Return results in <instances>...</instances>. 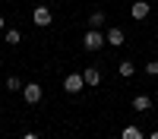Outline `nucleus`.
Instances as JSON below:
<instances>
[{
    "label": "nucleus",
    "instance_id": "obj_7",
    "mask_svg": "<svg viewBox=\"0 0 158 139\" xmlns=\"http://www.w3.org/2000/svg\"><path fill=\"white\" fill-rule=\"evenodd\" d=\"M104 38H108V44H111V47H120V44L127 41L123 29H108V32H104Z\"/></svg>",
    "mask_w": 158,
    "mask_h": 139
},
{
    "label": "nucleus",
    "instance_id": "obj_9",
    "mask_svg": "<svg viewBox=\"0 0 158 139\" xmlns=\"http://www.w3.org/2000/svg\"><path fill=\"white\" fill-rule=\"evenodd\" d=\"M120 139H142V130H139V126H133V123H130V126H123Z\"/></svg>",
    "mask_w": 158,
    "mask_h": 139
},
{
    "label": "nucleus",
    "instance_id": "obj_11",
    "mask_svg": "<svg viewBox=\"0 0 158 139\" xmlns=\"http://www.w3.org/2000/svg\"><path fill=\"white\" fill-rule=\"evenodd\" d=\"M22 88H25V82L19 79V76H10L6 79V92H22Z\"/></svg>",
    "mask_w": 158,
    "mask_h": 139
},
{
    "label": "nucleus",
    "instance_id": "obj_5",
    "mask_svg": "<svg viewBox=\"0 0 158 139\" xmlns=\"http://www.w3.org/2000/svg\"><path fill=\"white\" fill-rule=\"evenodd\" d=\"M82 79H85V85H89V88L101 85V70H98V67H85V70H82Z\"/></svg>",
    "mask_w": 158,
    "mask_h": 139
},
{
    "label": "nucleus",
    "instance_id": "obj_16",
    "mask_svg": "<svg viewBox=\"0 0 158 139\" xmlns=\"http://www.w3.org/2000/svg\"><path fill=\"white\" fill-rule=\"evenodd\" d=\"M0 32H3V16H0Z\"/></svg>",
    "mask_w": 158,
    "mask_h": 139
},
{
    "label": "nucleus",
    "instance_id": "obj_17",
    "mask_svg": "<svg viewBox=\"0 0 158 139\" xmlns=\"http://www.w3.org/2000/svg\"><path fill=\"white\" fill-rule=\"evenodd\" d=\"M149 139H158V133H152V136H149Z\"/></svg>",
    "mask_w": 158,
    "mask_h": 139
},
{
    "label": "nucleus",
    "instance_id": "obj_12",
    "mask_svg": "<svg viewBox=\"0 0 158 139\" xmlns=\"http://www.w3.org/2000/svg\"><path fill=\"white\" fill-rule=\"evenodd\" d=\"M133 73H136V63H133V60H123V63H120V76H123V79H130Z\"/></svg>",
    "mask_w": 158,
    "mask_h": 139
},
{
    "label": "nucleus",
    "instance_id": "obj_2",
    "mask_svg": "<svg viewBox=\"0 0 158 139\" xmlns=\"http://www.w3.org/2000/svg\"><path fill=\"white\" fill-rule=\"evenodd\" d=\"M32 22L38 25V29H48V25L54 22V13H51V6H35V10H32Z\"/></svg>",
    "mask_w": 158,
    "mask_h": 139
},
{
    "label": "nucleus",
    "instance_id": "obj_10",
    "mask_svg": "<svg viewBox=\"0 0 158 139\" xmlns=\"http://www.w3.org/2000/svg\"><path fill=\"white\" fill-rule=\"evenodd\" d=\"M101 25H104V13H101V10H95V13L89 16V29H101Z\"/></svg>",
    "mask_w": 158,
    "mask_h": 139
},
{
    "label": "nucleus",
    "instance_id": "obj_14",
    "mask_svg": "<svg viewBox=\"0 0 158 139\" xmlns=\"http://www.w3.org/2000/svg\"><path fill=\"white\" fill-rule=\"evenodd\" d=\"M146 73H149V76H158V60H149V63H146Z\"/></svg>",
    "mask_w": 158,
    "mask_h": 139
},
{
    "label": "nucleus",
    "instance_id": "obj_4",
    "mask_svg": "<svg viewBox=\"0 0 158 139\" xmlns=\"http://www.w3.org/2000/svg\"><path fill=\"white\" fill-rule=\"evenodd\" d=\"M82 85H85V79H82V73H70L67 79H63V88H67L70 95H76V92H82Z\"/></svg>",
    "mask_w": 158,
    "mask_h": 139
},
{
    "label": "nucleus",
    "instance_id": "obj_15",
    "mask_svg": "<svg viewBox=\"0 0 158 139\" xmlns=\"http://www.w3.org/2000/svg\"><path fill=\"white\" fill-rule=\"evenodd\" d=\"M22 139H38V136H35V133H25V136H22Z\"/></svg>",
    "mask_w": 158,
    "mask_h": 139
},
{
    "label": "nucleus",
    "instance_id": "obj_8",
    "mask_svg": "<svg viewBox=\"0 0 158 139\" xmlns=\"http://www.w3.org/2000/svg\"><path fill=\"white\" fill-rule=\"evenodd\" d=\"M149 108H152V98H149V95H136V98H133V111L142 114V111H149Z\"/></svg>",
    "mask_w": 158,
    "mask_h": 139
},
{
    "label": "nucleus",
    "instance_id": "obj_6",
    "mask_svg": "<svg viewBox=\"0 0 158 139\" xmlns=\"http://www.w3.org/2000/svg\"><path fill=\"white\" fill-rule=\"evenodd\" d=\"M149 10H152V6L146 3V0H136V3L130 6V16H133V19L139 22V19H146V16H149Z\"/></svg>",
    "mask_w": 158,
    "mask_h": 139
},
{
    "label": "nucleus",
    "instance_id": "obj_3",
    "mask_svg": "<svg viewBox=\"0 0 158 139\" xmlns=\"http://www.w3.org/2000/svg\"><path fill=\"white\" fill-rule=\"evenodd\" d=\"M41 85L38 82H25V88H22V98H25V104H38V101H41Z\"/></svg>",
    "mask_w": 158,
    "mask_h": 139
},
{
    "label": "nucleus",
    "instance_id": "obj_1",
    "mask_svg": "<svg viewBox=\"0 0 158 139\" xmlns=\"http://www.w3.org/2000/svg\"><path fill=\"white\" fill-rule=\"evenodd\" d=\"M104 44H108V38H104V32H98V29H89L82 35V47L85 51H101Z\"/></svg>",
    "mask_w": 158,
    "mask_h": 139
},
{
    "label": "nucleus",
    "instance_id": "obj_13",
    "mask_svg": "<svg viewBox=\"0 0 158 139\" xmlns=\"http://www.w3.org/2000/svg\"><path fill=\"white\" fill-rule=\"evenodd\" d=\"M3 38H6V44H19V38H22V35H19L16 29H6V32H3Z\"/></svg>",
    "mask_w": 158,
    "mask_h": 139
}]
</instances>
